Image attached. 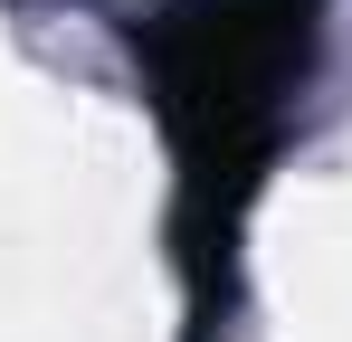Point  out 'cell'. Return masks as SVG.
<instances>
[{"label": "cell", "mask_w": 352, "mask_h": 342, "mask_svg": "<svg viewBox=\"0 0 352 342\" xmlns=\"http://www.w3.org/2000/svg\"><path fill=\"white\" fill-rule=\"evenodd\" d=\"M153 105L181 152V209L200 247H229L248 190L286 143L324 48V0H162L133 19Z\"/></svg>", "instance_id": "1"}]
</instances>
